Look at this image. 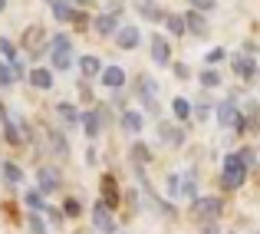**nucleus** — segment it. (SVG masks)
Listing matches in <instances>:
<instances>
[{
	"label": "nucleus",
	"mask_w": 260,
	"mask_h": 234,
	"mask_svg": "<svg viewBox=\"0 0 260 234\" xmlns=\"http://www.w3.org/2000/svg\"><path fill=\"white\" fill-rule=\"evenodd\" d=\"M234 234H237V231H234Z\"/></svg>",
	"instance_id": "603ef678"
},
{
	"label": "nucleus",
	"mask_w": 260,
	"mask_h": 234,
	"mask_svg": "<svg viewBox=\"0 0 260 234\" xmlns=\"http://www.w3.org/2000/svg\"><path fill=\"white\" fill-rule=\"evenodd\" d=\"M132 4H135V10H139L142 17L148 20V23H161V20L168 17V10H161L155 0H132Z\"/></svg>",
	"instance_id": "1a4fd4ad"
},
{
	"label": "nucleus",
	"mask_w": 260,
	"mask_h": 234,
	"mask_svg": "<svg viewBox=\"0 0 260 234\" xmlns=\"http://www.w3.org/2000/svg\"><path fill=\"white\" fill-rule=\"evenodd\" d=\"M92 228L99 234H115L119 231V224H115V218H112V208H109L102 198L92 204Z\"/></svg>",
	"instance_id": "20e7f679"
},
{
	"label": "nucleus",
	"mask_w": 260,
	"mask_h": 234,
	"mask_svg": "<svg viewBox=\"0 0 260 234\" xmlns=\"http://www.w3.org/2000/svg\"><path fill=\"white\" fill-rule=\"evenodd\" d=\"M56 115L66 122V126H79V122H83V115L76 112V106H73V102H59V106H56Z\"/></svg>",
	"instance_id": "393cba45"
},
{
	"label": "nucleus",
	"mask_w": 260,
	"mask_h": 234,
	"mask_svg": "<svg viewBox=\"0 0 260 234\" xmlns=\"http://www.w3.org/2000/svg\"><path fill=\"white\" fill-rule=\"evenodd\" d=\"M76 234H89V231H76Z\"/></svg>",
	"instance_id": "3c124183"
},
{
	"label": "nucleus",
	"mask_w": 260,
	"mask_h": 234,
	"mask_svg": "<svg viewBox=\"0 0 260 234\" xmlns=\"http://www.w3.org/2000/svg\"><path fill=\"white\" fill-rule=\"evenodd\" d=\"M125 204L132 208V215L139 211V191H135V188H128V191H125Z\"/></svg>",
	"instance_id": "37998d69"
},
{
	"label": "nucleus",
	"mask_w": 260,
	"mask_h": 234,
	"mask_svg": "<svg viewBox=\"0 0 260 234\" xmlns=\"http://www.w3.org/2000/svg\"><path fill=\"white\" fill-rule=\"evenodd\" d=\"M50 50H73L70 37H66V33H56V37L50 40Z\"/></svg>",
	"instance_id": "4c0bfd02"
},
{
	"label": "nucleus",
	"mask_w": 260,
	"mask_h": 234,
	"mask_svg": "<svg viewBox=\"0 0 260 234\" xmlns=\"http://www.w3.org/2000/svg\"><path fill=\"white\" fill-rule=\"evenodd\" d=\"M172 112H175L178 122H188L191 115H194V106H191L184 96H175V99H172Z\"/></svg>",
	"instance_id": "b1692460"
},
{
	"label": "nucleus",
	"mask_w": 260,
	"mask_h": 234,
	"mask_svg": "<svg viewBox=\"0 0 260 234\" xmlns=\"http://www.w3.org/2000/svg\"><path fill=\"white\" fill-rule=\"evenodd\" d=\"M7 10V0H0V13H4Z\"/></svg>",
	"instance_id": "8fccbe9b"
},
{
	"label": "nucleus",
	"mask_w": 260,
	"mask_h": 234,
	"mask_svg": "<svg viewBox=\"0 0 260 234\" xmlns=\"http://www.w3.org/2000/svg\"><path fill=\"white\" fill-rule=\"evenodd\" d=\"M165 26H168V33H172V37H184V33H188L184 13H168V17H165Z\"/></svg>",
	"instance_id": "a878e982"
},
{
	"label": "nucleus",
	"mask_w": 260,
	"mask_h": 234,
	"mask_svg": "<svg viewBox=\"0 0 260 234\" xmlns=\"http://www.w3.org/2000/svg\"><path fill=\"white\" fill-rule=\"evenodd\" d=\"M128 155H132V165H135V168H148V162H152L148 145H145V142H139V139L132 142V152H128Z\"/></svg>",
	"instance_id": "4be33fe9"
},
{
	"label": "nucleus",
	"mask_w": 260,
	"mask_h": 234,
	"mask_svg": "<svg viewBox=\"0 0 260 234\" xmlns=\"http://www.w3.org/2000/svg\"><path fill=\"white\" fill-rule=\"evenodd\" d=\"M237 119H241V109L234 106V99H228V102H221V106H217V122H221V126H231V129H234Z\"/></svg>",
	"instance_id": "a211bd4d"
},
{
	"label": "nucleus",
	"mask_w": 260,
	"mask_h": 234,
	"mask_svg": "<svg viewBox=\"0 0 260 234\" xmlns=\"http://www.w3.org/2000/svg\"><path fill=\"white\" fill-rule=\"evenodd\" d=\"M172 70H175V76H178V79H188V76H191V70H188V63H175V66H172Z\"/></svg>",
	"instance_id": "c03bdc74"
},
{
	"label": "nucleus",
	"mask_w": 260,
	"mask_h": 234,
	"mask_svg": "<svg viewBox=\"0 0 260 234\" xmlns=\"http://www.w3.org/2000/svg\"><path fill=\"white\" fill-rule=\"evenodd\" d=\"M92 30L99 33V37H115V33L122 30L119 26V13H99V17L92 20Z\"/></svg>",
	"instance_id": "0eeeda50"
},
{
	"label": "nucleus",
	"mask_w": 260,
	"mask_h": 234,
	"mask_svg": "<svg viewBox=\"0 0 260 234\" xmlns=\"http://www.w3.org/2000/svg\"><path fill=\"white\" fill-rule=\"evenodd\" d=\"M63 211H66V218H79V215H83V201H79V198H66Z\"/></svg>",
	"instance_id": "c9c22d12"
},
{
	"label": "nucleus",
	"mask_w": 260,
	"mask_h": 234,
	"mask_svg": "<svg viewBox=\"0 0 260 234\" xmlns=\"http://www.w3.org/2000/svg\"><path fill=\"white\" fill-rule=\"evenodd\" d=\"M181 195L188 198V201H198V182H194V175H181Z\"/></svg>",
	"instance_id": "c756f323"
},
{
	"label": "nucleus",
	"mask_w": 260,
	"mask_h": 234,
	"mask_svg": "<svg viewBox=\"0 0 260 234\" xmlns=\"http://www.w3.org/2000/svg\"><path fill=\"white\" fill-rule=\"evenodd\" d=\"M247 168H250V165L244 162V155H241V152H231L228 158H224L221 188H224V191H237V188H244V182H247Z\"/></svg>",
	"instance_id": "f257e3e1"
},
{
	"label": "nucleus",
	"mask_w": 260,
	"mask_h": 234,
	"mask_svg": "<svg viewBox=\"0 0 260 234\" xmlns=\"http://www.w3.org/2000/svg\"><path fill=\"white\" fill-rule=\"evenodd\" d=\"M102 70L106 66L99 63V56H79V73H83V79H92V76H102Z\"/></svg>",
	"instance_id": "412c9836"
},
{
	"label": "nucleus",
	"mask_w": 260,
	"mask_h": 234,
	"mask_svg": "<svg viewBox=\"0 0 260 234\" xmlns=\"http://www.w3.org/2000/svg\"><path fill=\"white\" fill-rule=\"evenodd\" d=\"M79 99L92 102V86H89V79H79Z\"/></svg>",
	"instance_id": "a19ab883"
},
{
	"label": "nucleus",
	"mask_w": 260,
	"mask_h": 234,
	"mask_svg": "<svg viewBox=\"0 0 260 234\" xmlns=\"http://www.w3.org/2000/svg\"><path fill=\"white\" fill-rule=\"evenodd\" d=\"M135 96L145 102L148 112H155V115L161 112V109H158V99H155V96H158V82L148 76V73H139V76H135Z\"/></svg>",
	"instance_id": "7ed1b4c3"
},
{
	"label": "nucleus",
	"mask_w": 260,
	"mask_h": 234,
	"mask_svg": "<svg viewBox=\"0 0 260 234\" xmlns=\"http://www.w3.org/2000/svg\"><path fill=\"white\" fill-rule=\"evenodd\" d=\"M191 7H194V10H201V13H208V10H214V4L217 0H188Z\"/></svg>",
	"instance_id": "79ce46f5"
},
{
	"label": "nucleus",
	"mask_w": 260,
	"mask_h": 234,
	"mask_svg": "<svg viewBox=\"0 0 260 234\" xmlns=\"http://www.w3.org/2000/svg\"><path fill=\"white\" fill-rule=\"evenodd\" d=\"M224 56H228V50H224V46H214V50H208V56H204V60H208V66H217Z\"/></svg>",
	"instance_id": "58836bf2"
},
{
	"label": "nucleus",
	"mask_w": 260,
	"mask_h": 234,
	"mask_svg": "<svg viewBox=\"0 0 260 234\" xmlns=\"http://www.w3.org/2000/svg\"><path fill=\"white\" fill-rule=\"evenodd\" d=\"M0 175H4V182H10V185L23 182V168H20L17 162H4V165H0Z\"/></svg>",
	"instance_id": "bb28decb"
},
{
	"label": "nucleus",
	"mask_w": 260,
	"mask_h": 234,
	"mask_svg": "<svg viewBox=\"0 0 260 234\" xmlns=\"http://www.w3.org/2000/svg\"><path fill=\"white\" fill-rule=\"evenodd\" d=\"M201 234H221V228H217V221H204L201 224Z\"/></svg>",
	"instance_id": "a18cd8bd"
},
{
	"label": "nucleus",
	"mask_w": 260,
	"mask_h": 234,
	"mask_svg": "<svg viewBox=\"0 0 260 234\" xmlns=\"http://www.w3.org/2000/svg\"><path fill=\"white\" fill-rule=\"evenodd\" d=\"M234 73H237V79H254V76H257L254 56H244V53H237V56H234Z\"/></svg>",
	"instance_id": "dca6fc26"
},
{
	"label": "nucleus",
	"mask_w": 260,
	"mask_h": 234,
	"mask_svg": "<svg viewBox=\"0 0 260 234\" xmlns=\"http://www.w3.org/2000/svg\"><path fill=\"white\" fill-rule=\"evenodd\" d=\"M115 43H119V50H139L142 33L135 30V26H122V30L115 33Z\"/></svg>",
	"instance_id": "4468645a"
},
{
	"label": "nucleus",
	"mask_w": 260,
	"mask_h": 234,
	"mask_svg": "<svg viewBox=\"0 0 260 234\" xmlns=\"http://www.w3.org/2000/svg\"><path fill=\"white\" fill-rule=\"evenodd\" d=\"M43 215H46V221H50L53 228H59V224H63V218H66V211L63 208H46Z\"/></svg>",
	"instance_id": "e433bc0d"
},
{
	"label": "nucleus",
	"mask_w": 260,
	"mask_h": 234,
	"mask_svg": "<svg viewBox=\"0 0 260 234\" xmlns=\"http://www.w3.org/2000/svg\"><path fill=\"white\" fill-rule=\"evenodd\" d=\"M158 139L165 142L168 149H181L184 145V132L181 129L172 126V122H161V119H158Z\"/></svg>",
	"instance_id": "6e6552de"
},
{
	"label": "nucleus",
	"mask_w": 260,
	"mask_h": 234,
	"mask_svg": "<svg viewBox=\"0 0 260 234\" xmlns=\"http://www.w3.org/2000/svg\"><path fill=\"white\" fill-rule=\"evenodd\" d=\"M201 86L204 89H217V86H221V73H217L214 66H208V70L201 73Z\"/></svg>",
	"instance_id": "2f4dec72"
},
{
	"label": "nucleus",
	"mask_w": 260,
	"mask_h": 234,
	"mask_svg": "<svg viewBox=\"0 0 260 234\" xmlns=\"http://www.w3.org/2000/svg\"><path fill=\"white\" fill-rule=\"evenodd\" d=\"M43 211H30V218H26V224H30V234H46V224H43Z\"/></svg>",
	"instance_id": "f704fd0d"
},
{
	"label": "nucleus",
	"mask_w": 260,
	"mask_h": 234,
	"mask_svg": "<svg viewBox=\"0 0 260 234\" xmlns=\"http://www.w3.org/2000/svg\"><path fill=\"white\" fill-rule=\"evenodd\" d=\"M168 198H178L181 195V175H168Z\"/></svg>",
	"instance_id": "ea45409f"
},
{
	"label": "nucleus",
	"mask_w": 260,
	"mask_h": 234,
	"mask_svg": "<svg viewBox=\"0 0 260 234\" xmlns=\"http://www.w3.org/2000/svg\"><path fill=\"white\" fill-rule=\"evenodd\" d=\"M83 129H86V139L89 142H95L102 135V115H99V109H86V112H83Z\"/></svg>",
	"instance_id": "9d476101"
},
{
	"label": "nucleus",
	"mask_w": 260,
	"mask_h": 234,
	"mask_svg": "<svg viewBox=\"0 0 260 234\" xmlns=\"http://www.w3.org/2000/svg\"><path fill=\"white\" fill-rule=\"evenodd\" d=\"M43 191H40V188H30V191H26V195H23V204H26V208H30V211H46V201H43Z\"/></svg>",
	"instance_id": "cd10ccee"
},
{
	"label": "nucleus",
	"mask_w": 260,
	"mask_h": 234,
	"mask_svg": "<svg viewBox=\"0 0 260 234\" xmlns=\"http://www.w3.org/2000/svg\"><path fill=\"white\" fill-rule=\"evenodd\" d=\"M4 142H7V145H13V149L26 142V135H23V129H20V122L4 119Z\"/></svg>",
	"instance_id": "6ab92c4d"
},
{
	"label": "nucleus",
	"mask_w": 260,
	"mask_h": 234,
	"mask_svg": "<svg viewBox=\"0 0 260 234\" xmlns=\"http://www.w3.org/2000/svg\"><path fill=\"white\" fill-rule=\"evenodd\" d=\"M53 70L56 73H63V70H70L73 66V50H53Z\"/></svg>",
	"instance_id": "c85d7f7f"
},
{
	"label": "nucleus",
	"mask_w": 260,
	"mask_h": 234,
	"mask_svg": "<svg viewBox=\"0 0 260 234\" xmlns=\"http://www.w3.org/2000/svg\"><path fill=\"white\" fill-rule=\"evenodd\" d=\"M184 23H188L191 37H208V20H204L201 10H194V7H191V10L184 13Z\"/></svg>",
	"instance_id": "ddd939ff"
},
{
	"label": "nucleus",
	"mask_w": 260,
	"mask_h": 234,
	"mask_svg": "<svg viewBox=\"0 0 260 234\" xmlns=\"http://www.w3.org/2000/svg\"><path fill=\"white\" fill-rule=\"evenodd\" d=\"M50 149H53V155H56L59 162L70 158V142H66V135L59 132V129H53V132H50Z\"/></svg>",
	"instance_id": "aec40b11"
},
{
	"label": "nucleus",
	"mask_w": 260,
	"mask_h": 234,
	"mask_svg": "<svg viewBox=\"0 0 260 234\" xmlns=\"http://www.w3.org/2000/svg\"><path fill=\"white\" fill-rule=\"evenodd\" d=\"M0 53H4V60L7 63H17V46H13V40H7V37H0Z\"/></svg>",
	"instance_id": "72a5a7b5"
},
{
	"label": "nucleus",
	"mask_w": 260,
	"mask_h": 234,
	"mask_svg": "<svg viewBox=\"0 0 260 234\" xmlns=\"http://www.w3.org/2000/svg\"><path fill=\"white\" fill-rule=\"evenodd\" d=\"M152 63L155 66H172V43L161 33H152Z\"/></svg>",
	"instance_id": "39448f33"
},
{
	"label": "nucleus",
	"mask_w": 260,
	"mask_h": 234,
	"mask_svg": "<svg viewBox=\"0 0 260 234\" xmlns=\"http://www.w3.org/2000/svg\"><path fill=\"white\" fill-rule=\"evenodd\" d=\"M99 79H102L106 89H122V86H125V70H122V66H106Z\"/></svg>",
	"instance_id": "f3484780"
},
{
	"label": "nucleus",
	"mask_w": 260,
	"mask_h": 234,
	"mask_svg": "<svg viewBox=\"0 0 260 234\" xmlns=\"http://www.w3.org/2000/svg\"><path fill=\"white\" fill-rule=\"evenodd\" d=\"M73 23H76V26H92V23H89V17H86V13H76V20H73Z\"/></svg>",
	"instance_id": "de8ad7c7"
},
{
	"label": "nucleus",
	"mask_w": 260,
	"mask_h": 234,
	"mask_svg": "<svg viewBox=\"0 0 260 234\" xmlns=\"http://www.w3.org/2000/svg\"><path fill=\"white\" fill-rule=\"evenodd\" d=\"M244 119H247L250 129H260V106L257 102H247V106H244Z\"/></svg>",
	"instance_id": "473e14b6"
},
{
	"label": "nucleus",
	"mask_w": 260,
	"mask_h": 234,
	"mask_svg": "<svg viewBox=\"0 0 260 234\" xmlns=\"http://www.w3.org/2000/svg\"><path fill=\"white\" fill-rule=\"evenodd\" d=\"M119 126H122V132H125V135H139L142 126H145V119H142V112H135V109H122Z\"/></svg>",
	"instance_id": "f8f14e48"
},
{
	"label": "nucleus",
	"mask_w": 260,
	"mask_h": 234,
	"mask_svg": "<svg viewBox=\"0 0 260 234\" xmlns=\"http://www.w3.org/2000/svg\"><path fill=\"white\" fill-rule=\"evenodd\" d=\"M30 86H33V89H50V86H53V70H46V66L30 70Z\"/></svg>",
	"instance_id": "5701e85b"
},
{
	"label": "nucleus",
	"mask_w": 260,
	"mask_h": 234,
	"mask_svg": "<svg viewBox=\"0 0 260 234\" xmlns=\"http://www.w3.org/2000/svg\"><path fill=\"white\" fill-rule=\"evenodd\" d=\"M59 185H63V178H59V171H56V168H46V165H43V168L37 171V188L43 191V195H53Z\"/></svg>",
	"instance_id": "423d86ee"
},
{
	"label": "nucleus",
	"mask_w": 260,
	"mask_h": 234,
	"mask_svg": "<svg viewBox=\"0 0 260 234\" xmlns=\"http://www.w3.org/2000/svg\"><path fill=\"white\" fill-rule=\"evenodd\" d=\"M188 215L194 218L198 224H204V221H217V218L224 215V201H221V198H214V195H201L198 201H191Z\"/></svg>",
	"instance_id": "f03ea898"
},
{
	"label": "nucleus",
	"mask_w": 260,
	"mask_h": 234,
	"mask_svg": "<svg viewBox=\"0 0 260 234\" xmlns=\"http://www.w3.org/2000/svg\"><path fill=\"white\" fill-rule=\"evenodd\" d=\"M50 13L59 20V23H73V20H76L73 0H50Z\"/></svg>",
	"instance_id": "2eb2a0df"
},
{
	"label": "nucleus",
	"mask_w": 260,
	"mask_h": 234,
	"mask_svg": "<svg viewBox=\"0 0 260 234\" xmlns=\"http://www.w3.org/2000/svg\"><path fill=\"white\" fill-rule=\"evenodd\" d=\"M13 82H17V70H13V63L0 60V86H13Z\"/></svg>",
	"instance_id": "7c9ffc66"
},
{
	"label": "nucleus",
	"mask_w": 260,
	"mask_h": 234,
	"mask_svg": "<svg viewBox=\"0 0 260 234\" xmlns=\"http://www.w3.org/2000/svg\"><path fill=\"white\" fill-rule=\"evenodd\" d=\"M102 201H106L112 211L122 204V191H119V185H115L112 175H102Z\"/></svg>",
	"instance_id": "9b49d317"
},
{
	"label": "nucleus",
	"mask_w": 260,
	"mask_h": 234,
	"mask_svg": "<svg viewBox=\"0 0 260 234\" xmlns=\"http://www.w3.org/2000/svg\"><path fill=\"white\" fill-rule=\"evenodd\" d=\"M241 155H244V162H247V165H254V162H257V155H254V149H244V152H241Z\"/></svg>",
	"instance_id": "49530a36"
},
{
	"label": "nucleus",
	"mask_w": 260,
	"mask_h": 234,
	"mask_svg": "<svg viewBox=\"0 0 260 234\" xmlns=\"http://www.w3.org/2000/svg\"><path fill=\"white\" fill-rule=\"evenodd\" d=\"M73 4H79V7H89V4H92V0H73Z\"/></svg>",
	"instance_id": "09e8293b"
}]
</instances>
